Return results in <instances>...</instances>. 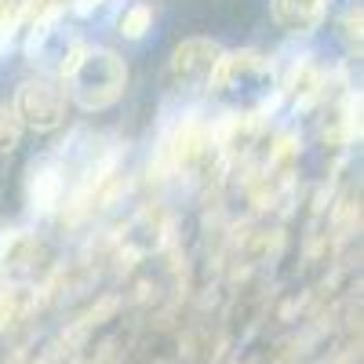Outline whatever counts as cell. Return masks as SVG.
I'll list each match as a JSON object with an SVG mask.
<instances>
[{
  "label": "cell",
  "instance_id": "cell-1",
  "mask_svg": "<svg viewBox=\"0 0 364 364\" xmlns=\"http://www.w3.org/2000/svg\"><path fill=\"white\" fill-rule=\"evenodd\" d=\"M66 99H73L84 113H102L120 102L128 87V66L124 58L109 48H84L77 66L63 80Z\"/></svg>",
  "mask_w": 364,
  "mask_h": 364
},
{
  "label": "cell",
  "instance_id": "cell-2",
  "mask_svg": "<svg viewBox=\"0 0 364 364\" xmlns=\"http://www.w3.org/2000/svg\"><path fill=\"white\" fill-rule=\"evenodd\" d=\"M84 48L87 44L73 29L63 26V8H48L44 15H37L26 37V58L41 70V77H51V80H66V73L77 66Z\"/></svg>",
  "mask_w": 364,
  "mask_h": 364
},
{
  "label": "cell",
  "instance_id": "cell-3",
  "mask_svg": "<svg viewBox=\"0 0 364 364\" xmlns=\"http://www.w3.org/2000/svg\"><path fill=\"white\" fill-rule=\"evenodd\" d=\"M273 87V63L259 51H223L208 91L237 102H262Z\"/></svg>",
  "mask_w": 364,
  "mask_h": 364
},
{
  "label": "cell",
  "instance_id": "cell-4",
  "mask_svg": "<svg viewBox=\"0 0 364 364\" xmlns=\"http://www.w3.org/2000/svg\"><path fill=\"white\" fill-rule=\"evenodd\" d=\"M66 87L63 80H51V77H26L15 91V117L18 124L29 132H55L66 124Z\"/></svg>",
  "mask_w": 364,
  "mask_h": 364
},
{
  "label": "cell",
  "instance_id": "cell-5",
  "mask_svg": "<svg viewBox=\"0 0 364 364\" xmlns=\"http://www.w3.org/2000/svg\"><path fill=\"white\" fill-rule=\"evenodd\" d=\"M223 58V48L208 37H190L182 41L171 55V77L178 87H208Z\"/></svg>",
  "mask_w": 364,
  "mask_h": 364
},
{
  "label": "cell",
  "instance_id": "cell-6",
  "mask_svg": "<svg viewBox=\"0 0 364 364\" xmlns=\"http://www.w3.org/2000/svg\"><path fill=\"white\" fill-rule=\"evenodd\" d=\"M63 193H66V171L55 157H41L29 164V175H26V204L33 215H51L63 204Z\"/></svg>",
  "mask_w": 364,
  "mask_h": 364
},
{
  "label": "cell",
  "instance_id": "cell-7",
  "mask_svg": "<svg viewBox=\"0 0 364 364\" xmlns=\"http://www.w3.org/2000/svg\"><path fill=\"white\" fill-rule=\"evenodd\" d=\"M273 22L291 37H310L314 29H321L328 0H269Z\"/></svg>",
  "mask_w": 364,
  "mask_h": 364
},
{
  "label": "cell",
  "instance_id": "cell-8",
  "mask_svg": "<svg viewBox=\"0 0 364 364\" xmlns=\"http://www.w3.org/2000/svg\"><path fill=\"white\" fill-rule=\"evenodd\" d=\"M29 0H11V4H0V55H8V48L15 44L18 26L26 22Z\"/></svg>",
  "mask_w": 364,
  "mask_h": 364
},
{
  "label": "cell",
  "instance_id": "cell-9",
  "mask_svg": "<svg viewBox=\"0 0 364 364\" xmlns=\"http://www.w3.org/2000/svg\"><path fill=\"white\" fill-rule=\"evenodd\" d=\"M149 29H154V11H149V4H132L120 15V37L124 41H142Z\"/></svg>",
  "mask_w": 364,
  "mask_h": 364
},
{
  "label": "cell",
  "instance_id": "cell-10",
  "mask_svg": "<svg viewBox=\"0 0 364 364\" xmlns=\"http://www.w3.org/2000/svg\"><path fill=\"white\" fill-rule=\"evenodd\" d=\"M22 139V124L8 102H0V154H11Z\"/></svg>",
  "mask_w": 364,
  "mask_h": 364
}]
</instances>
